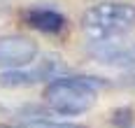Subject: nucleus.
<instances>
[{
	"label": "nucleus",
	"mask_w": 135,
	"mask_h": 128,
	"mask_svg": "<svg viewBox=\"0 0 135 128\" xmlns=\"http://www.w3.org/2000/svg\"><path fill=\"white\" fill-rule=\"evenodd\" d=\"M107 86L105 79L98 77H56L44 86L42 98L58 114H84L98 100V88Z\"/></svg>",
	"instance_id": "obj_1"
},
{
	"label": "nucleus",
	"mask_w": 135,
	"mask_h": 128,
	"mask_svg": "<svg viewBox=\"0 0 135 128\" xmlns=\"http://www.w3.org/2000/svg\"><path fill=\"white\" fill-rule=\"evenodd\" d=\"M135 28V5L131 2H100L89 7L81 16V30L93 40L123 37Z\"/></svg>",
	"instance_id": "obj_2"
},
{
	"label": "nucleus",
	"mask_w": 135,
	"mask_h": 128,
	"mask_svg": "<svg viewBox=\"0 0 135 128\" xmlns=\"http://www.w3.org/2000/svg\"><path fill=\"white\" fill-rule=\"evenodd\" d=\"M89 54L103 65L135 68V40H123V37L98 40V42H91Z\"/></svg>",
	"instance_id": "obj_3"
},
{
	"label": "nucleus",
	"mask_w": 135,
	"mask_h": 128,
	"mask_svg": "<svg viewBox=\"0 0 135 128\" xmlns=\"http://www.w3.org/2000/svg\"><path fill=\"white\" fill-rule=\"evenodd\" d=\"M37 42L23 35H5L0 37V68L19 70L23 65H30L37 58Z\"/></svg>",
	"instance_id": "obj_4"
},
{
	"label": "nucleus",
	"mask_w": 135,
	"mask_h": 128,
	"mask_svg": "<svg viewBox=\"0 0 135 128\" xmlns=\"http://www.w3.org/2000/svg\"><path fill=\"white\" fill-rule=\"evenodd\" d=\"M23 21L26 26H30L33 30H40V33H47V35H58L63 33L68 26V19L61 12L56 9H49V7H33V9H26L23 12Z\"/></svg>",
	"instance_id": "obj_5"
},
{
	"label": "nucleus",
	"mask_w": 135,
	"mask_h": 128,
	"mask_svg": "<svg viewBox=\"0 0 135 128\" xmlns=\"http://www.w3.org/2000/svg\"><path fill=\"white\" fill-rule=\"evenodd\" d=\"M23 128H86L81 124H70V121H47V119H33L26 121Z\"/></svg>",
	"instance_id": "obj_6"
},
{
	"label": "nucleus",
	"mask_w": 135,
	"mask_h": 128,
	"mask_svg": "<svg viewBox=\"0 0 135 128\" xmlns=\"http://www.w3.org/2000/svg\"><path fill=\"white\" fill-rule=\"evenodd\" d=\"M131 121H133V110L131 107L117 110L114 112V119H112V124H117V126H131Z\"/></svg>",
	"instance_id": "obj_7"
},
{
	"label": "nucleus",
	"mask_w": 135,
	"mask_h": 128,
	"mask_svg": "<svg viewBox=\"0 0 135 128\" xmlns=\"http://www.w3.org/2000/svg\"><path fill=\"white\" fill-rule=\"evenodd\" d=\"M119 84L126 88V91H131V93H135V75H128V77H123Z\"/></svg>",
	"instance_id": "obj_8"
},
{
	"label": "nucleus",
	"mask_w": 135,
	"mask_h": 128,
	"mask_svg": "<svg viewBox=\"0 0 135 128\" xmlns=\"http://www.w3.org/2000/svg\"><path fill=\"white\" fill-rule=\"evenodd\" d=\"M0 128H12V126H0Z\"/></svg>",
	"instance_id": "obj_9"
}]
</instances>
